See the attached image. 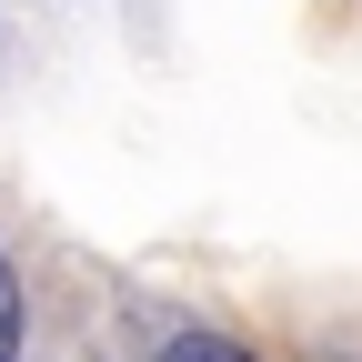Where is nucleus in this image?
Masks as SVG:
<instances>
[{
	"label": "nucleus",
	"mask_w": 362,
	"mask_h": 362,
	"mask_svg": "<svg viewBox=\"0 0 362 362\" xmlns=\"http://www.w3.org/2000/svg\"><path fill=\"white\" fill-rule=\"evenodd\" d=\"M151 362H252V352H242L232 332H211V322H181V332H171Z\"/></svg>",
	"instance_id": "obj_1"
},
{
	"label": "nucleus",
	"mask_w": 362,
	"mask_h": 362,
	"mask_svg": "<svg viewBox=\"0 0 362 362\" xmlns=\"http://www.w3.org/2000/svg\"><path fill=\"white\" fill-rule=\"evenodd\" d=\"M21 332H30V302H21V272L0 262V362H21Z\"/></svg>",
	"instance_id": "obj_2"
}]
</instances>
